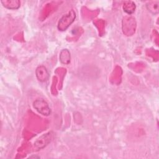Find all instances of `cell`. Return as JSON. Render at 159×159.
Returning <instances> with one entry per match:
<instances>
[{
	"instance_id": "3957f363",
	"label": "cell",
	"mask_w": 159,
	"mask_h": 159,
	"mask_svg": "<svg viewBox=\"0 0 159 159\" xmlns=\"http://www.w3.org/2000/svg\"><path fill=\"white\" fill-rule=\"evenodd\" d=\"M53 136L52 132H48L43 134L34 142V147L36 150H39L45 147L52 140Z\"/></svg>"
},
{
	"instance_id": "8992f818",
	"label": "cell",
	"mask_w": 159,
	"mask_h": 159,
	"mask_svg": "<svg viewBox=\"0 0 159 159\" xmlns=\"http://www.w3.org/2000/svg\"><path fill=\"white\" fill-rule=\"evenodd\" d=\"M59 58H60V61H61V63H63L64 65L69 64L70 62V58H71L70 51L66 48L63 49L60 52Z\"/></svg>"
},
{
	"instance_id": "277c9868",
	"label": "cell",
	"mask_w": 159,
	"mask_h": 159,
	"mask_svg": "<svg viewBox=\"0 0 159 159\" xmlns=\"http://www.w3.org/2000/svg\"><path fill=\"white\" fill-rule=\"evenodd\" d=\"M35 75L37 80L40 82H45L47 81L49 78L48 71L43 65H40L36 68Z\"/></svg>"
},
{
	"instance_id": "52a82bcc",
	"label": "cell",
	"mask_w": 159,
	"mask_h": 159,
	"mask_svg": "<svg viewBox=\"0 0 159 159\" xmlns=\"http://www.w3.org/2000/svg\"><path fill=\"white\" fill-rule=\"evenodd\" d=\"M135 4L132 1H125L123 4V9L128 14H132L134 12L135 9Z\"/></svg>"
},
{
	"instance_id": "5b68a950",
	"label": "cell",
	"mask_w": 159,
	"mask_h": 159,
	"mask_svg": "<svg viewBox=\"0 0 159 159\" xmlns=\"http://www.w3.org/2000/svg\"><path fill=\"white\" fill-rule=\"evenodd\" d=\"M1 2L4 7L9 9H17L20 6V1L19 0H2Z\"/></svg>"
},
{
	"instance_id": "6da1fadb",
	"label": "cell",
	"mask_w": 159,
	"mask_h": 159,
	"mask_svg": "<svg viewBox=\"0 0 159 159\" xmlns=\"http://www.w3.org/2000/svg\"><path fill=\"white\" fill-rule=\"evenodd\" d=\"M76 15L74 9L70 10L66 14L63 15L59 20L57 28L60 31L66 30L70 25L75 21Z\"/></svg>"
},
{
	"instance_id": "7a4b0ae2",
	"label": "cell",
	"mask_w": 159,
	"mask_h": 159,
	"mask_svg": "<svg viewBox=\"0 0 159 159\" xmlns=\"http://www.w3.org/2000/svg\"><path fill=\"white\" fill-rule=\"evenodd\" d=\"M34 108L40 114L48 116L51 114V109L47 102L42 98L35 99L33 102Z\"/></svg>"
},
{
	"instance_id": "ba28073f",
	"label": "cell",
	"mask_w": 159,
	"mask_h": 159,
	"mask_svg": "<svg viewBox=\"0 0 159 159\" xmlns=\"http://www.w3.org/2000/svg\"><path fill=\"white\" fill-rule=\"evenodd\" d=\"M158 1H151L147 4V7L152 14H157L158 13Z\"/></svg>"
},
{
	"instance_id": "9c48e42d",
	"label": "cell",
	"mask_w": 159,
	"mask_h": 159,
	"mask_svg": "<svg viewBox=\"0 0 159 159\" xmlns=\"http://www.w3.org/2000/svg\"><path fill=\"white\" fill-rule=\"evenodd\" d=\"M32 157H34V158H40V157H37V156H32V157H29V158H32Z\"/></svg>"
}]
</instances>
